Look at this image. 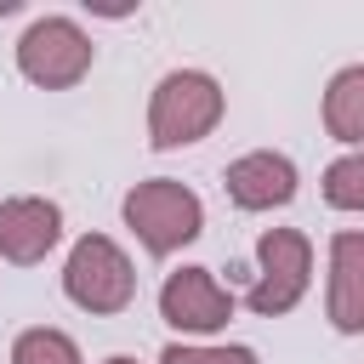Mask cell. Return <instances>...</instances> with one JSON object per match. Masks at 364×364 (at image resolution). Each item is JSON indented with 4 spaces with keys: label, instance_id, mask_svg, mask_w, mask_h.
Wrapping results in <instances>:
<instances>
[{
    "label": "cell",
    "instance_id": "3",
    "mask_svg": "<svg viewBox=\"0 0 364 364\" xmlns=\"http://www.w3.org/2000/svg\"><path fill=\"white\" fill-rule=\"evenodd\" d=\"M63 290H68V301L80 313L114 318L136 296V267L108 233H85V239H74V250L63 262Z\"/></svg>",
    "mask_w": 364,
    "mask_h": 364
},
{
    "label": "cell",
    "instance_id": "10",
    "mask_svg": "<svg viewBox=\"0 0 364 364\" xmlns=\"http://www.w3.org/2000/svg\"><path fill=\"white\" fill-rule=\"evenodd\" d=\"M324 131L347 148H364V63L341 68L324 85Z\"/></svg>",
    "mask_w": 364,
    "mask_h": 364
},
{
    "label": "cell",
    "instance_id": "13",
    "mask_svg": "<svg viewBox=\"0 0 364 364\" xmlns=\"http://www.w3.org/2000/svg\"><path fill=\"white\" fill-rule=\"evenodd\" d=\"M159 364H256V353L250 347H182V341H171L159 353Z\"/></svg>",
    "mask_w": 364,
    "mask_h": 364
},
{
    "label": "cell",
    "instance_id": "9",
    "mask_svg": "<svg viewBox=\"0 0 364 364\" xmlns=\"http://www.w3.org/2000/svg\"><path fill=\"white\" fill-rule=\"evenodd\" d=\"M324 313L341 336L364 330V233L358 228L330 239V301H324Z\"/></svg>",
    "mask_w": 364,
    "mask_h": 364
},
{
    "label": "cell",
    "instance_id": "14",
    "mask_svg": "<svg viewBox=\"0 0 364 364\" xmlns=\"http://www.w3.org/2000/svg\"><path fill=\"white\" fill-rule=\"evenodd\" d=\"M17 6H23V0H0V17H11V11H17Z\"/></svg>",
    "mask_w": 364,
    "mask_h": 364
},
{
    "label": "cell",
    "instance_id": "11",
    "mask_svg": "<svg viewBox=\"0 0 364 364\" xmlns=\"http://www.w3.org/2000/svg\"><path fill=\"white\" fill-rule=\"evenodd\" d=\"M11 364H85V358H80L74 336H63L51 324H34L11 341Z\"/></svg>",
    "mask_w": 364,
    "mask_h": 364
},
{
    "label": "cell",
    "instance_id": "5",
    "mask_svg": "<svg viewBox=\"0 0 364 364\" xmlns=\"http://www.w3.org/2000/svg\"><path fill=\"white\" fill-rule=\"evenodd\" d=\"M256 262H262V273H256V284L245 290V307H250L256 318L290 313V307L307 296V284H313V245H307V233H296V228H267V233L256 239Z\"/></svg>",
    "mask_w": 364,
    "mask_h": 364
},
{
    "label": "cell",
    "instance_id": "15",
    "mask_svg": "<svg viewBox=\"0 0 364 364\" xmlns=\"http://www.w3.org/2000/svg\"><path fill=\"white\" fill-rule=\"evenodd\" d=\"M102 364H136V358H125V353H114V358H102Z\"/></svg>",
    "mask_w": 364,
    "mask_h": 364
},
{
    "label": "cell",
    "instance_id": "4",
    "mask_svg": "<svg viewBox=\"0 0 364 364\" xmlns=\"http://www.w3.org/2000/svg\"><path fill=\"white\" fill-rule=\"evenodd\" d=\"M91 57H97V46H91V34H85L74 17H34V23L23 28V40H17V68H23V80L40 85V91H68V85H80V80L91 74Z\"/></svg>",
    "mask_w": 364,
    "mask_h": 364
},
{
    "label": "cell",
    "instance_id": "8",
    "mask_svg": "<svg viewBox=\"0 0 364 364\" xmlns=\"http://www.w3.org/2000/svg\"><path fill=\"white\" fill-rule=\"evenodd\" d=\"M222 188L239 210H284L296 199V165L273 148H256V154H239L222 171Z\"/></svg>",
    "mask_w": 364,
    "mask_h": 364
},
{
    "label": "cell",
    "instance_id": "2",
    "mask_svg": "<svg viewBox=\"0 0 364 364\" xmlns=\"http://www.w3.org/2000/svg\"><path fill=\"white\" fill-rule=\"evenodd\" d=\"M119 210H125V228L142 239L148 256H171V250H182V245H193V239L205 233V205H199V193L182 188V182H171V176L136 182Z\"/></svg>",
    "mask_w": 364,
    "mask_h": 364
},
{
    "label": "cell",
    "instance_id": "7",
    "mask_svg": "<svg viewBox=\"0 0 364 364\" xmlns=\"http://www.w3.org/2000/svg\"><path fill=\"white\" fill-rule=\"evenodd\" d=\"M63 239V210L40 193H17V199H0V262L11 267H34L57 250Z\"/></svg>",
    "mask_w": 364,
    "mask_h": 364
},
{
    "label": "cell",
    "instance_id": "6",
    "mask_svg": "<svg viewBox=\"0 0 364 364\" xmlns=\"http://www.w3.org/2000/svg\"><path fill=\"white\" fill-rule=\"evenodd\" d=\"M159 318L182 336H216L233 318V290L210 267H176L159 284Z\"/></svg>",
    "mask_w": 364,
    "mask_h": 364
},
{
    "label": "cell",
    "instance_id": "12",
    "mask_svg": "<svg viewBox=\"0 0 364 364\" xmlns=\"http://www.w3.org/2000/svg\"><path fill=\"white\" fill-rule=\"evenodd\" d=\"M324 199L336 210H364V148L324 165Z\"/></svg>",
    "mask_w": 364,
    "mask_h": 364
},
{
    "label": "cell",
    "instance_id": "1",
    "mask_svg": "<svg viewBox=\"0 0 364 364\" xmlns=\"http://www.w3.org/2000/svg\"><path fill=\"white\" fill-rule=\"evenodd\" d=\"M222 108H228V97L205 68H171L148 97V148L171 154V148L205 142L222 125Z\"/></svg>",
    "mask_w": 364,
    "mask_h": 364
}]
</instances>
